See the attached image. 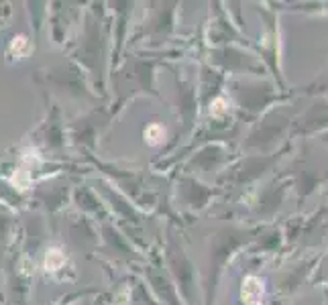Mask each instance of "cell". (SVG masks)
Returning <instances> with one entry per match:
<instances>
[{"instance_id":"cell-1","label":"cell","mask_w":328,"mask_h":305,"mask_svg":"<svg viewBox=\"0 0 328 305\" xmlns=\"http://www.w3.org/2000/svg\"><path fill=\"white\" fill-rule=\"evenodd\" d=\"M245 305H261V283L255 277H249L243 287Z\"/></svg>"},{"instance_id":"cell-2","label":"cell","mask_w":328,"mask_h":305,"mask_svg":"<svg viewBox=\"0 0 328 305\" xmlns=\"http://www.w3.org/2000/svg\"><path fill=\"white\" fill-rule=\"evenodd\" d=\"M163 136H165V130H163V126H159V124H151V126L145 130V139L151 143V145L161 143Z\"/></svg>"},{"instance_id":"cell-3","label":"cell","mask_w":328,"mask_h":305,"mask_svg":"<svg viewBox=\"0 0 328 305\" xmlns=\"http://www.w3.org/2000/svg\"><path fill=\"white\" fill-rule=\"evenodd\" d=\"M62 263H64V254L59 252L57 248H51V250L47 252V258H45L47 269H49V271H55V269L62 267Z\"/></svg>"}]
</instances>
